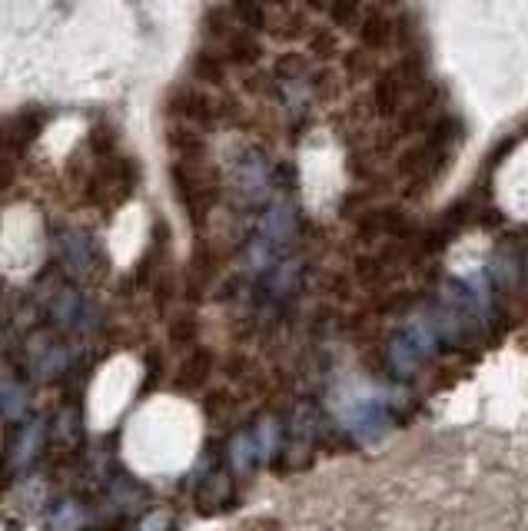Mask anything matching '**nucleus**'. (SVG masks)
<instances>
[{"label":"nucleus","mask_w":528,"mask_h":531,"mask_svg":"<svg viewBox=\"0 0 528 531\" xmlns=\"http://www.w3.org/2000/svg\"><path fill=\"white\" fill-rule=\"evenodd\" d=\"M379 57L369 54V50L362 47H349L343 50V74L352 80V83H362V80H372L379 74Z\"/></svg>","instance_id":"obj_16"},{"label":"nucleus","mask_w":528,"mask_h":531,"mask_svg":"<svg viewBox=\"0 0 528 531\" xmlns=\"http://www.w3.org/2000/svg\"><path fill=\"white\" fill-rule=\"evenodd\" d=\"M44 123H47V117L40 110H24L14 123H10V127H7V143H10V150H14V156L24 153L30 143L40 137Z\"/></svg>","instance_id":"obj_12"},{"label":"nucleus","mask_w":528,"mask_h":531,"mask_svg":"<svg viewBox=\"0 0 528 531\" xmlns=\"http://www.w3.org/2000/svg\"><path fill=\"white\" fill-rule=\"evenodd\" d=\"M167 339L173 349L190 352L200 346V319L193 312H176V316L167 322Z\"/></svg>","instance_id":"obj_14"},{"label":"nucleus","mask_w":528,"mask_h":531,"mask_svg":"<svg viewBox=\"0 0 528 531\" xmlns=\"http://www.w3.org/2000/svg\"><path fill=\"white\" fill-rule=\"evenodd\" d=\"M143 379H147V385H143V395H150L160 385V379H167V362H163V352L150 349L147 356H143Z\"/></svg>","instance_id":"obj_21"},{"label":"nucleus","mask_w":528,"mask_h":531,"mask_svg":"<svg viewBox=\"0 0 528 531\" xmlns=\"http://www.w3.org/2000/svg\"><path fill=\"white\" fill-rule=\"evenodd\" d=\"M369 0H329L326 7V24L336 30H356L362 14H366Z\"/></svg>","instance_id":"obj_15"},{"label":"nucleus","mask_w":528,"mask_h":531,"mask_svg":"<svg viewBox=\"0 0 528 531\" xmlns=\"http://www.w3.org/2000/svg\"><path fill=\"white\" fill-rule=\"evenodd\" d=\"M220 54L223 60L230 67H240V70H253L256 64L263 60L266 54V47H263V40L260 34H250V30H243V27H236L230 37L223 40V47H220Z\"/></svg>","instance_id":"obj_9"},{"label":"nucleus","mask_w":528,"mask_h":531,"mask_svg":"<svg viewBox=\"0 0 528 531\" xmlns=\"http://www.w3.org/2000/svg\"><path fill=\"white\" fill-rule=\"evenodd\" d=\"M303 7L309 10V14H326L329 0H303Z\"/></svg>","instance_id":"obj_23"},{"label":"nucleus","mask_w":528,"mask_h":531,"mask_svg":"<svg viewBox=\"0 0 528 531\" xmlns=\"http://www.w3.org/2000/svg\"><path fill=\"white\" fill-rule=\"evenodd\" d=\"M216 273H220V256H216L213 243L200 239V243L193 246L190 263H186V273H183L186 299H190V303H200V299L206 296V289L213 286Z\"/></svg>","instance_id":"obj_6"},{"label":"nucleus","mask_w":528,"mask_h":531,"mask_svg":"<svg viewBox=\"0 0 528 531\" xmlns=\"http://www.w3.org/2000/svg\"><path fill=\"white\" fill-rule=\"evenodd\" d=\"M140 183V166L130 156H113L103 160L97 170L87 176L84 183V200L97 210H120L130 200Z\"/></svg>","instance_id":"obj_2"},{"label":"nucleus","mask_w":528,"mask_h":531,"mask_svg":"<svg viewBox=\"0 0 528 531\" xmlns=\"http://www.w3.org/2000/svg\"><path fill=\"white\" fill-rule=\"evenodd\" d=\"M309 54H316L319 60H329L339 54V34L333 27H313L309 30Z\"/></svg>","instance_id":"obj_19"},{"label":"nucleus","mask_w":528,"mask_h":531,"mask_svg":"<svg viewBox=\"0 0 528 531\" xmlns=\"http://www.w3.org/2000/svg\"><path fill=\"white\" fill-rule=\"evenodd\" d=\"M173 196L193 226H203L206 216L220 200V180L203 160H173L170 163Z\"/></svg>","instance_id":"obj_1"},{"label":"nucleus","mask_w":528,"mask_h":531,"mask_svg":"<svg viewBox=\"0 0 528 531\" xmlns=\"http://www.w3.org/2000/svg\"><path fill=\"white\" fill-rule=\"evenodd\" d=\"M376 7H382V10H399V4L402 0H372Z\"/></svg>","instance_id":"obj_24"},{"label":"nucleus","mask_w":528,"mask_h":531,"mask_svg":"<svg viewBox=\"0 0 528 531\" xmlns=\"http://www.w3.org/2000/svg\"><path fill=\"white\" fill-rule=\"evenodd\" d=\"M266 4L276 10H293V0H266Z\"/></svg>","instance_id":"obj_25"},{"label":"nucleus","mask_w":528,"mask_h":531,"mask_svg":"<svg viewBox=\"0 0 528 531\" xmlns=\"http://www.w3.org/2000/svg\"><path fill=\"white\" fill-rule=\"evenodd\" d=\"M356 34V47L369 50V54H392L399 44V20H396V10H382L376 4L366 7V14H362L359 27L352 30Z\"/></svg>","instance_id":"obj_5"},{"label":"nucleus","mask_w":528,"mask_h":531,"mask_svg":"<svg viewBox=\"0 0 528 531\" xmlns=\"http://www.w3.org/2000/svg\"><path fill=\"white\" fill-rule=\"evenodd\" d=\"M87 143H90L93 156H100V160H110L113 150H117V133H113L107 123H97V127L87 133Z\"/></svg>","instance_id":"obj_20"},{"label":"nucleus","mask_w":528,"mask_h":531,"mask_svg":"<svg viewBox=\"0 0 528 531\" xmlns=\"http://www.w3.org/2000/svg\"><path fill=\"white\" fill-rule=\"evenodd\" d=\"M439 342H442V336H439V329L432 319L416 322V326L396 332V339H392V346H389L392 372H399V376H412V372H419L432 356H436Z\"/></svg>","instance_id":"obj_3"},{"label":"nucleus","mask_w":528,"mask_h":531,"mask_svg":"<svg viewBox=\"0 0 528 531\" xmlns=\"http://www.w3.org/2000/svg\"><path fill=\"white\" fill-rule=\"evenodd\" d=\"M226 74H230V64L223 60L220 50L203 47L193 54V77L203 83V87H223Z\"/></svg>","instance_id":"obj_11"},{"label":"nucleus","mask_w":528,"mask_h":531,"mask_svg":"<svg viewBox=\"0 0 528 531\" xmlns=\"http://www.w3.org/2000/svg\"><path fill=\"white\" fill-rule=\"evenodd\" d=\"M213 369H216V356L206 346H196L190 349L186 356L180 359V366L173 372V389L190 395V392H200L206 382L213 379Z\"/></svg>","instance_id":"obj_8"},{"label":"nucleus","mask_w":528,"mask_h":531,"mask_svg":"<svg viewBox=\"0 0 528 531\" xmlns=\"http://www.w3.org/2000/svg\"><path fill=\"white\" fill-rule=\"evenodd\" d=\"M233 17H230V7H210L203 14V34L210 37V40H223L233 34Z\"/></svg>","instance_id":"obj_18"},{"label":"nucleus","mask_w":528,"mask_h":531,"mask_svg":"<svg viewBox=\"0 0 528 531\" xmlns=\"http://www.w3.org/2000/svg\"><path fill=\"white\" fill-rule=\"evenodd\" d=\"M309 30H313V24H309V17H306V14H299V10H283V17L269 24V34H276L279 40H299V37H309Z\"/></svg>","instance_id":"obj_17"},{"label":"nucleus","mask_w":528,"mask_h":531,"mask_svg":"<svg viewBox=\"0 0 528 531\" xmlns=\"http://www.w3.org/2000/svg\"><path fill=\"white\" fill-rule=\"evenodd\" d=\"M230 17L233 24H240L250 34H266L269 24H273L266 0H230Z\"/></svg>","instance_id":"obj_10"},{"label":"nucleus","mask_w":528,"mask_h":531,"mask_svg":"<svg viewBox=\"0 0 528 531\" xmlns=\"http://www.w3.org/2000/svg\"><path fill=\"white\" fill-rule=\"evenodd\" d=\"M170 110L180 113V117L196 130H210L216 120H220V110H216V97H210L200 87H183L170 97Z\"/></svg>","instance_id":"obj_7"},{"label":"nucleus","mask_w":528,"mask_h":531,"mask_svg":"<svg viewBox=\"0 0 528 531\" xmlns=\"http://www.w3.org/2000/svg\"><path fill=\"white\" fill-rule=\"evenodd\" d=\"M167 147L176 153V160H203L206 156V140L196 127H173L167 133Z\"/></svg>","instance_id":"obj_13"},{"label":"nucleus","mask_w":528,"mask_h":531,"mask_svg":"<svg viewBox=\"0 0 528 531\" xmlns=\"http://www.w3.org/2000/svg\"><path fill=\"white\" fill-rule=\"evenodd\" d=\"M439 103H442V93L439 87H419L412 93V100L406 103V110L399 113L396 120H392V133H396L399 140H416V137H426V130L436 123L439 117Z\"/></svg>","instance_id":"obj_4"},{"label":"nucleus","mask_w":528,"mask_h":531,"mask_svg":"<svg viewBox=\"0 0 528 531\" xmlns=\"http://www.w3.org/2000/svg\"><path fill=\"white\" fill-rule=\"evenodd\" d=\"M14 180V150L7 143V130H0V190H7Z\"/></svg>","instance_id":"obj_22"}]
</instances>
